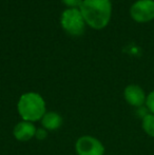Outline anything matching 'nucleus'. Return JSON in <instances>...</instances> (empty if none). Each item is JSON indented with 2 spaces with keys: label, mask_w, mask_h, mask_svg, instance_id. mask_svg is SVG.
Segmentation results:
<instances>
[{
  "label": "nucleus",
  "mask_w": 154,
  "mask_h": 155,
  "mask_svg": "<svg viewBox=\"0 0 154 155\" xmlns=\"http://www.w3.org/2000/svg\"><path fill=\"white\" fill-rule=\"evenodd\" d=\"M79 11L87 25L100 30L107 27L111 19L112 4L110 0H84Z\"/></svg>",
  "instance_id": "obj_1"
},
{
  "label": "nucleus",
  "mask_w": 154,
  "mask_h": 155,
  "mask_svg": "<svg viewBox=\"0 0 154 155\" xmlns=\"http://www.w3.org/2000/svg\"><path fill=\"white\" fill-rule=\"evenodd\" d=\"M17 110L22 120L35 123L41 120L43 115L47 113V107L40 94L28 92L20 96L17 104Z\"/></svg>",
  "instance_id": "obj_2"
},
{
  "label": "nucleus",
  "mask_w": 154,
  "mask_h": 155,
  "mask_svg": "<svg viewBox=\"0 0 154 155\" xmlns=\"http://www.w3.org/2000/svg\"><path fill=\"white\" fill-rule=\"evenodd\" d=\"M62 29L72 36H80L84 32V21L79 8H68L61 15Z\"/></svg>",
  "instance_id": "obj_3"
},
{
  "label": "nucleus",
  "mask_w": 154,
  "mask_h": 155,
  "mask_svg": "<svg viewBox=\"0 0 154 155\" xmlns=\"http://www.w3.org/2000/svg\"><path fill=\"white\" fill-rule=\"evenodd\" d=\"M75 151L77 155H103L105 147L96 137L84 135L79 137L75 143Z\"/></svg>",
  "instance_id": "obj_4"
},
{
  "label": "nucleus",
  "mask_w": 154,
  "mask_h": 155,
  "mask_svg": "<svg viewBox=\"0 0 154 155\" xmlns=\"http://www.w3.org/2000/svg\"><path fill=\"white\" fill-rule=\"evenodd\" d=\"M130 15L136 22L145 23L154 19V0H138L132 4Z\"/></svg>",
  "instance_id": "obj_5"
},
{
  "label": "nucleus",
  "mask_w": 154,
  "mask_h": 155,
  "mask_svg": "<svg viewBox=\"0 0 154 155\" xmlns=\"http://www.w3.org/2000/svg\"><path fill=\"white\" fill-rule=\"evenodd\" d=\"M123 97H125L126 101L134 108H139V107L145 106L147 99L146 93L143 90L142 87H139L138 84H129L128 87H126L125 91H123Z\"/></svg>",
  "instance_id": "obj_6"
},
{
  "label": "nucleus",
  "mask_w": 154,
  "mask_h": 155,
  "mask_svg": "<svg viewBox=\"0 0 154 155\" xmlns=\"http://www.w3.org/2000/svg\"><path fill=\"white\" fill-rule=\"evenodd\" d=\"M36 127L31 121H19L13 129V135L19 141H28L35 137Z\"/></svg>",
  "instance_id": "obj_7"
},
{
  "label": "nucleus",
  "mask_w": 154,
  "mask_h": 155,
  "mask_svg": "<svg viewBox=\"0 0 154 155\" xmlns=\"http://www.w3.org/2000/svg\"><path fill=\"white\" fill-rule=\"evenodd\" d=\"M62 124V117L55 111L47 112L41 118V126L48 131H55Z\"/></svg>",
  "instance_id": "obj_8"
},
{
  "label": "nucleus",
  "mask_w": 154,
  "mask_h": 155,
  "mask_svg": "<svg viewBox=\"0 0 154 155\" xmlns=\"http://www.w3.org/2000/svg\"><path fill=\"white\" fill-rule=\"evenodd\" d=\"M142 127L144 132L150 137H154V114L149 113L142 119Z\"/></svg>",
  "instance_id": "obj_9"
},
{
  "label": "nucleus",
  "mask_w": 154,
  "mask_h": 155,
  "mask_svg": "<svg viewBox=\"0 0 154 155\" xmlns=\"http://www.w3.org/2000/svg\"><path fill=\"white\" fill-rule=\"evenodd\" d=\"M145 106L147 107L149 112L154 114V90H152L148 95H147V99H146Z\"/></svg>",
  "instance_id": "obj_10"
},
{
  "label": "nucleus",
  "mask_w": 154,
  "mask_h": 155,
  "mask_svg": "<svg viewBox=\"0 0 154 155\" xmlns=\"http://www.w3.org/2000/svg\"><path fill=\"white\" fill-rule=\"evenodd\" d=\"M48 132L49 131L45 130L44 128H38L36 129V133H35V138L38 140H44L48 137Z\"/></svg>",
  "instance_id": "obj_11"
},
{
  "label": "nucleus",
  "mask_w": 154,
  "mask_h": 155,
  "mask_svg": "<svg viewBox=\"0 0 154 155\" xmlns=\"http://www.w3.org/2000/svg\"><path fill=\"white\" fill-rule=\"evenodd\" d=\"M61 1L64 2V4H66L70 8H77L81 5L84 0H61Z\"/></svg>",
  "instance_id": "obj_12"
}]
</instances>
